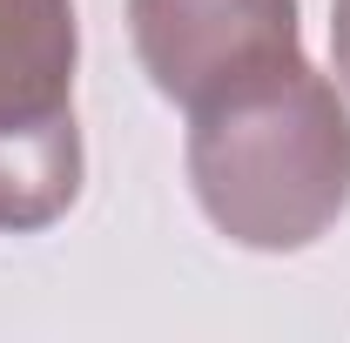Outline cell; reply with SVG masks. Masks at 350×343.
I'll use <instances>...</instances> for the list:
<instances>
[{"label": "cell", "mask_w": 350, "mask_h": 343, "mask_svg": "<svg viewBox=\"0 0 350 343\" xmlns=\"http://www.w3.org/2000/svg\"><path fill=\"white\" fill-rule=\"evenodd\" d=\"M330 61H337V87L350 94V0L330 7Z\"/></svg>", "instance_id": "obj_4"}, {"label": "cell", "mask_w": 350, "mask_h": 343, "mask_svg": "<svg viewBox=\"0 0 350 343\" xmlns=\"http://www.w3.org/2000/svg\"><path fill=\"white\" fill-rule=\"evenodd\" d=\"M189 189L209 229L297 256L350 209V94L304 54L189 115Z\"/></svg>", "instance_id": "obj_1"}, {"label": "cell", "mask_w": 350, "mask_h": 343, "mask_svg": "<svg viewBox=\"0 0 350 343\" xmlns=\"http://www.w3.org/2000/svg\"><path fill=\"white\" fill-rule=\"evenodd\" d=\"M75 0H0V236H41L81 202Z\"/></svg>", "instance_id": "obj_2"}, {"label": "cell", "mask_w": 350, "mask_h": 343, "mask_svg": "<svg viewBox=\"0 0 350 343\" xmlns=\"http://www.w3.org/2000/svg\"><path fill=\"white\" fill-rule=\"evenodd\" d=\"M129 41L148 87L196 115L216 94L304 54L297 0H129Z\"/></svg>", "instance_id": "obj_3"}]
</instances>
